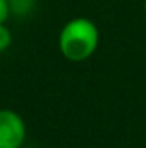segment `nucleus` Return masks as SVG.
I'll use <instances>...</instances> for the list:
<instances>
[{
  "mask_svg": "<svg viewBox=\"0 0 146 148\" xmlns=\"http://www.w3.org/2000/svg\"><path fill=\"white\" fill-rule=\"evenodd\" d=\"M57 45L69 62H84L98 50L100 29L89 17H72L62 26Z\"/></svg>",
  "mask_w": 146,
  "mask_h": 148,
  "instance_id": "nucleus-1",
  "label": "nucleus"
},
{
  "mask_svg": "<svg viewBox=\"0 0 146 148\" xmlns=\"http://www.w3.org/2000/svg\"><path fill=\"white\" fill-rule=\"evenodd\" d=\"M26 122L12 109H0V148H23L26 141Z\"/></svg>",
  "mask_w": 146,
  "mask_h": 148,
  "instance_id": "nucleus-2",
  "label": "nucleus"
},
{
  "mask_svg": "<svg viewBox=\"0 0 146 148\" xmlns=\"http://www.w3.org/2000/svg\"><path fill=\"white\" fill-rule=\"evenodd\" d=\"M38 5V0H9V9L10 16L17 19H26L29 17Z\"/></svg>",
  "mask_w": 146,
  "mask_h": 148,
  "instance_id": "nucleus-3",
  "label": "nucleus"
},
{
  "mask_svg": "<svg viewBox=\"0 0 146 148\" xmlns=\"http://www.w3.org/2000/svg\"><path fill=\"white\" fill-rule=\"evenodd\" d=\"M12 45V31L7 28V23L0 24V53L9 50Z\"/></svg>",
  "mask_w": 146,
  "mask_h": 148,
  "instance_id": "nucleus-4",
  "label": "nucleus"
},
{
  "mask_svg": "<svg viewBox=\"0 0 146 148\" xmlns=\"http://www.w3.org/2000/svg\"><path fill=\"white\" fill-rule=\"evenodd\" d=\"M10 17V9H9V0H0V24L7 23Z\"/></svg>",
  "mask_w": 146,
  "mask_h": 148,
  "instance_id": "nucleus-5",
  "label": "nucleus"
},
{
  "mask_svg": "<svg viewBox=\"0 0 146 148\" xmlns=\"http://www.w3.org/2000/svg\"><path fill=\"white\" fill-rule=\"evenodd\" d=\"M143 9H145V14H146V0L143 2Z\"/></svg>",
  "mask_w": 146,
  "mask_h": 148,
  "instance_id": "nucleus-6",
  "label": "nucleus"
},
{
  "mask_svg": "<svg viewBox=\"0 0 146 148\" xmlns=\"http://www.w3.org/2000/svg\"><path fill=\"white\" fill-rule=\"evenodd\" d=\"M23 148H31V147H23Z\"/></svg>",
  "mask_w": 146,
  "mask_h": 148,
  "instance_id": "nucleus-7",
  "label": "nucleus"
}]
</instances>
